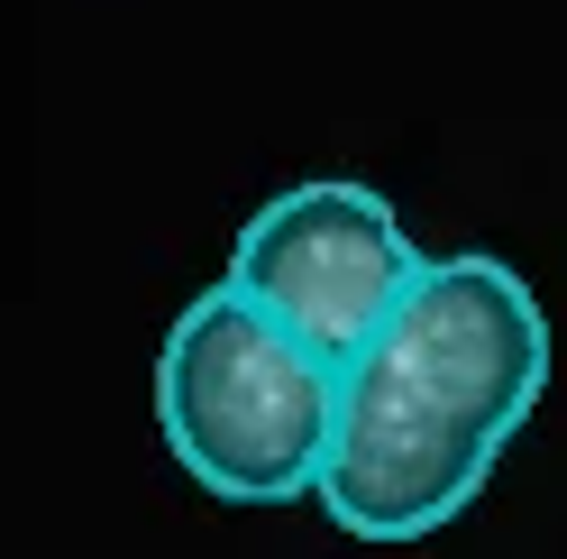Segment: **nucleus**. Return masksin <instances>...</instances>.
<instances>
[{"label":"nucleus","instance_id":"nucleus-1","mask_svg":"<svg viewBox=\"0 0 567 559\" xmlns=\"http://www.w3.org/2000/svg\"><path fill=\"white\" fill-rule=\"evenodd\" d=\"M549 386V312L504 257H431L421 285L394 303L358 358H348V413L321 477V505L358 541H431L457 522L504 440L530 423Z\"/></svg>","mask_w":567,"mask_h":559},{"label":"nucleus","instance_id":"nucleus-2","mask_svg":"<svg viewBox=\"0 0 567 559\" xmlns=\"http://www.w3.org/2000/svg\"><path fill=\"white\" fill-rule=\"evenodd\" d=\"M348 413V367L229 275L174 312L156 348V431L202 496L220 505H293L321 496Z\"/></svg>","mask_w":567,"mask_h":559},{"label":"nucleus","instance_id":"nucleus-3","mask_svg":"<svg viewBox=\"0 0 567 559\" xmlns=\"http://www.w3.org/2000/svg\"><path fill=\"white\" fill-rule=\"evenodd\" d=\"M421 266H431V257L403 238L394 202H384L375 184L311 174V184L275 193L266 212L238 230L229 285L348 367L384 322H394V303L421 285Z\"/></svg>","mask_w":567,"mask_h":559}]
</instances>
